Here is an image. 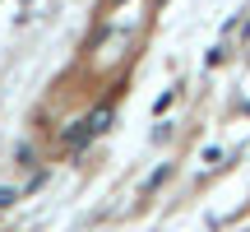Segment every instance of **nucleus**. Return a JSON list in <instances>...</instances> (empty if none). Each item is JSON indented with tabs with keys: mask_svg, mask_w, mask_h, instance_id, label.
Masks as SVG:
<instances>
[{
	"mask_svg": "<svg viewBox=\"0 0 250 232\" xmlns=\"http://www.w3.org/2000/svg\"><path fill=\"white\" fill-rule=\"evenodd\" d=\"M88 125H93V135H102V130L111 125V107H98V112L88 116Z\"/></svg>",
	"mask_w": 250,
	"mask_h": 232,
	"instance_id": "nucleus-1",
	"label": "nucleus"
}]
</instances>
